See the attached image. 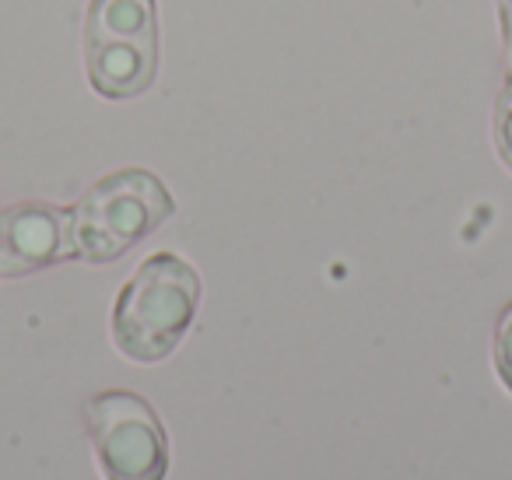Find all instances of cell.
<instances>
[{
  "instance_id": "obj_1",
  "label": "cell",
  "mask_w": 512,
  "mask_h": 480,
  "mask_svg": "<svg viewBox=\"0 0 512 480\" xmlns=\"http://www.w3.org/2000/svg\"><path fill=\"white\" fill-rule=\"evenodd\" d=\"M200 305V277L186 260L155 253L137 267L113 309V340L130 361H162L186 337Z\"/></svg>"
},
{
  "instance_id": "obj_2",
  "label": "cell",
  "mask_w": 512,
  "mask_h": 480,
  "mask_svg": "<svg viewBox=\"0 0 512 480\" xmlns=\"http://www.w3.org/2000/svg\"><path fill=\"white\" fill-rule=\"evenodd\" d=\"M172 214V197L151 172L123 169L99 179L71 214L74 256L109 263L151 235Z\"/></svg>"
},
{
  "instance_id": "obj_3",
  "label": "cell",
  "mask_w": 512,
  "mask_h": 480,
  "mask_svg": "<svg viewBox=\"0 0 512 480\" xmlns=\"http://www.w3.org/2000/svg\"><path fill=\"white\" fill-rule=\"evenodd\" d=\"M85 60L92 88L106 99H134L155 81V0H92L85 22Z\"/></svg>"
},
{
  "instance_id": "obj_4",
  "label": "cell",
  "mask_w": 512,
  "mask_h": 480,
  "mask_svg": "<svg viewBox=\"0 0 512 480\" xmlns=\"http://www.w3.org/2000/svg\"><path fill=\"white\" fill-rule=\"evenodd\" d=\"M88 431L106 480H162L169 470V438L144 396L113 389L88 400Z\"/></svg>"
},
{
  "instance_id": "obj_5",
  "label": "cell",
  "mask_w": 512,
  "mask_h": 480,
  "mask_svg": "<svg viewBox=\"0 0 512 480\" xmlns=\"http://www.w3.org/2000/svg\"><path fill=\"white\" fill-rule=\"evenodd\" d=\"M74 256L71 211L25 200L0 211V274L22 277Z\"/></svg>"
},
{
  "instance_id": "obj_6",
  "label": "cell",
  "mask_w": 512,
  "mask_h": 480,
  "mask_svg": "<svg viewBox=\"0 0 512 480\" xmlns=\"http://www.w3.org/2000/svg\"><path fill=\"white\" fill-rule=\"evenodd\" d=\"M495 368L505 386L512 389V302L502 309L498 326H495Z\"/></svg>"
},
{
  "instance_id": "obj_7",
  "label": "cell",
  "mask_w": 512,
  "mask_h": 480,
  "mask_svg": "<svg viewBox=\"0 0 512 480\" xmlns=\"http://www.w3.org/2000/svg\"><path fill=\"white\" fill-rule=\"evenodd\" d=\"M495 144H498V155L512 169V81L502 88L495 106Z\"/></svg>"
},
{
  "instance_id": "obj_8",
  "label": "cell",
  "mask_w": 512,
  "mask_h": 480,
  "mask_svg": "<svg viewBox=\"0 0 512 480\" xmlns=\"http://www.w3.org/2000/svg\"><path fill=\"white\" fill-rule=\"evenodd\" d=\"M498 11H502V39H505V67L512 74V0H498Z\"/></svg>"
}]
</instances>
